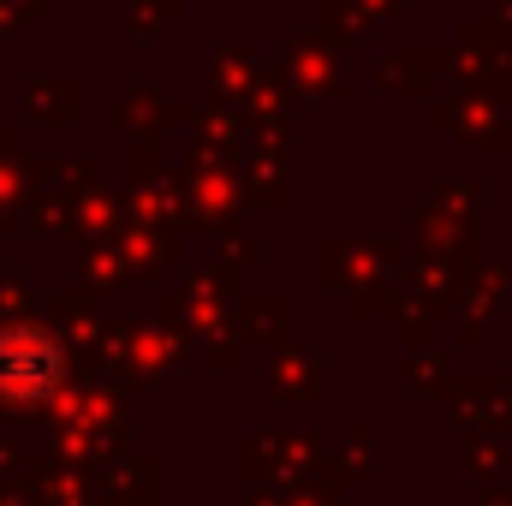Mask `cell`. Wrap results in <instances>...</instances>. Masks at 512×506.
Segmentation results:
<instances>
[{"label": "cell", "mask_w": 512, "mask_h": 506, "mask_svg": "<svg viewBox=\"0 0 512 506\" xmlns=\"http://www.w3.org/2000/svg\"><path fill=\"white\" fill-rule=\"evenodd\" d=\"M54 346L42 340V334H30V328H18V334H0V393H18V399H30V393H42L48 381H54Z\"/></svg>", "instance_id": "6da1fadb"}]
</instances>
